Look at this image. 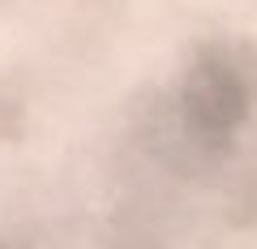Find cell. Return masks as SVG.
<instances>
[{"mask_svg":"<svg viewBox=\"0 0 257 249\" xmlns=\"http://www.w3.org/2000/svg\"><path fill=\"white\" fill-rule=\"evenodd\" d=\"M184 120L202 142H227L248 120V73L231 52L210 47L193 60L184 77Z\"/></svg>","mask_w":257,"mask_h":249,"instance_id":"6da1fadb","label":"cell"}]
</instances>
